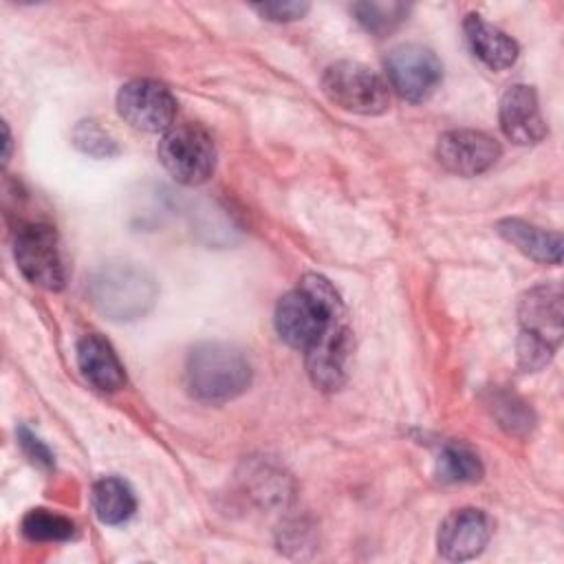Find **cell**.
<instances>
[{
    "instance_id": "obj_1",
    "label": "cell",
    "mask_w": 564,
    "mask_h": 564,
    "mask_svg": "<svg viewBox=\"0 0 564 564\" xmlns=\"http://www.w3.org/2000/svg\"><path fill=\"white\" fill-rule=\"evenodd\" d=\"M339 315L346 313L333 284L317 273H306L300 286L278 302L275 328L286 344L306 350Z\"/></svg>"
},
{
    "instance_id": "obj_2",
    "label": "cell",
    "mask_w": 564,
    "mask_h": 564,
    "mask_svg": "<svg viewBox=\"0 0 564 564\" xmlns=\"http://www.w3.org/2000/svg\"><path fill=\"white\" fill-rule=\"evenodd\" d=\"M86 295L108 319L132 322L152 308L156 300V282L137 264L108 262L88 275Z\"/></svg>"
},
{
    "instance_id": "obj_3",
    "label": "cell",
    "mask_w": 564,
    "mask_h": 564,
    "mask_svg": "<svg viewBox=\"0 0 564 564\" xmlns=\"http://www.w3.org/2000/svg\"><path fill=\"white\" fill-rule=\"evenodd\" d=\"M185 381L194 399L203 403H225L247 390L251 383V366L236 346L205 341L192 348Z\"/></svg>"
},
{
    "instance_id": "obj_4",
    "label": "cell",
    "mask_w": 564,
    "mask_h": 564,
    "mask_svg": "<svg viewBox=\"0 0 564 564\" xmlns=\"http://www.w3.org/2000/svg\"><path fill=\"white\" fill-rule=\"evenodd\" d=\"M159 159L174 181L200 185L214 174L216 145L198 123H178L159 141Z\"/></svg>"
},
{
    "instance_id": "obj_5",
    "label": "cell",
    "mask_w": 564,
    "mask_h": 564,
    "mask_svg": "<svg viewBox=\"0 0 564 564\" xmlns=\"http://www.w3.org/2000/svg\"><path fill=\"white\" fill-rule=\"evenodd\" d=\"M322 90L335 106L357 115H381L390 104L383 77L359 62L328 66L322 77Z\"/></svg>"
},
{
    "instance_id": "obj_6",
    "label": "cell",
    "mask_w": 564,
    "mask_h": 564,
    "mask_svg": "<svg viewBox=\"0 0 564 564\" xmlns=\"http://www.w3.org/2000/svg\"><path fill=\"white\" fill-rule=\"evenodd\" d=\"M13 256L18 269L29 282L48 291H57L64 286L66 273L53 227L42 223L22 225L15 234Z\"/></svg>"
},
{
    "instance_id": "obj_7",
    "label": "cell",
    "mask_w": 564,
    "mask_h": 564,
    "mask_svg": "<svg viewBox=\"0 0 564 564\" xmlns=\"http://www.w3.org/2000/svg\"><path fill=\"white\" fill-rule=\"evenodd\" d=\"M390 86L408 101H425L438 88L443 68L438 57L419 44H401L386 57Z\"/></svg>"
},
{
    "instance_id": "obj_8",
    "label": "cell",
    "mask_w": 564,
    "mask_h": 564,
    "mask_svg": "<svg viewBox=\"0 0 564 564\" xmlns=\"http://www.w3.org/2000/svg\"><path fill=\"white\" fill-rule=\"evenodd\" d=\"M119 115L139 130L165 132L176 117L174 95L154 79H132L117 95Z\"/></svg>"
},
{
    "instance_id": "obj_9",
    "label": "cell",
    "mask_w": 564,
    "mask_h": 564,
    "mask_svg": "<svg viewBox=\"0 0 564 564\" xmlns=\"http://www.w3.org/2000/svg\"><path fill=\"white\" fill-rule=\"evenodd\" d=\"M350 352V328L346 315L335 317L322 335L306 348V370L322 390H337L346 381Z\"/></svg>"
},
{
    "instance_id": "obj_10",
    "label": "cell",
    "mask_w": 564,
    "mask_h": 564,
    "mask_svg": "<svg viewBox=\"0 0 564 564\" xmlns=\"http://www.w3.org/2000/svg\"><path fill=\"white\" fill-rule=\"evenodd\" d=\"M500 156V143L478 130H449L436 143L438 163L458 176H476Z\"/></svg>"
},
{
    "instance_id": "obj_11",
    "label": "cell",
    "mask_w": 564,
    "mask_h": 564,
    "mask_svg": "<svg viewBox=\"0 0 564 564\" xmlns=\"http://www.w3.org/2000/svg\"><path fill=\"white\" fill-rule=\"evenodd\" d=\"M522 335H529L551 350L557 348L562 339V322H564V306H562V291L557 284H542L524 293L518 308Z\"/></svg>"
},
{
    "instance_id": "obj_12",
    "label": "cell",
    "mask_w": 564,
    "mask_h": 564,
    "mask_svg": "<svg viewBox=\"0 0 564 564\" xmlns=\"http://www.w3.org/2000/svg\"><path fill=\"white\" fill-rule=\"evenodd\" d=\"M491 538V520L480 509L452 511L438 529V553L460 562L476 557Z\"/></svg>"
},
{
    "instance_id": "obj_13",
    "label": "cell",
    "mask_w": 564,
    "mask_h": 564,
    "mask_svg": "<svg viewBox=\"0 0 564 564\" xmlns=\"http://www.w3.org/2000/svg\"><path fill=\"white\" fill-rule=\"evenodd\" d=\"M500 128L507 139L520 145L538 143L546 137V123L531 86L516 84L505 90L500 99Z\"/></svg>"
},
{
    "instance_id": "obj_14",
    "label": "cell",
    "mask_w": 564,
    "mask_h": 564,
    "mask_svg": "<svg viewBox=\"0 0 564 564\" xmlns=\"http://www.w3.org/2000/svg\"><path fill=\"white\" fill-rule=\"evenodd\" d=\"M77 364L88 383L97 390L115 392L126 383L123 366L119 364L112 346L99 335H84L77 344Z\"/></svg>"
},
{
    "instance_id": "obj_15",
    "label": "cell",
    "mask_w": 564,
    "mask_h": 564,
    "mask_svg": "<svg viewBox=\"0 0 564 564\" xmlns=\"http://www.w3.org/2000/svg\"><path fill=\"white\" fill-rule=\"evenodd\" d=\"M471 53L491 70L509 68L518 57V44L500 29L487 24L480 15L469 13L463 22Z\"/></svg>"
},
{
    "instance_id": "obj_16",
    "label": "cell",
    "mask_w": 564,
    "mask_h": 564,
    "mask_svg": "<svg viewBox=\"0 0 564 564\" xmlns=\"http://www.w3.org/2000/svg\"><path fill=\"white\" fill-rule=\"evenodd\" d=\"M498 231L518 251H522L524 256H529L538 262L560 264V260H562V236L557 231H544V229L533 227L520 218L500 220Z\"/></svg>"
},
{
    "instance_id": "obj_17",
    "label": "cell",
    "mask_w": 564,
    "mask_h": 564,
    "mask_svg": "<svg viewBox=\"0 0 564 564\" xmlns=\"http://www.w3.org/2000/svg\"><path fill=\"white\" fill-rule=\"evenodd\" d=\"M93 507L104 524H121L134 513L137 500L123 480L106 476L99 478L93 487Z\"/></svg>"
},
{
    "instance_id": "obj_18",
    "label": "cell",
    "mask_w": 564,
    "mask_h": 564,
    "mask_svg": "<svg viewBox=\"0 0 564 564\" xmlns=\"http://www.w3.org/2000/svg\"><path fill=\"white\" fill-rule=\"evenodd\" d=\"M436 476L443 482H474L482 476V463L469 445L447 443L436 460Z\"/></svg>"
},
{
    "instance_id": "obj_19",
    "label": "cell",
    "mask_w": 564,
    "mask_h": 564,
    "mask_svg": "<svg viewBox=\"0 0 564 564\" xmlns=\"http://www.w3.org/2000/svg\"><path fill=\"white\" fill-rule=\"evenodd\" d=\"M22 533L29 540L37 542H62L73 538L75 524L59 513L46 509H31L22 520Z\"/></svg>"
},
{
    "instance_id": "obj_20",
    "label": "cell",
    "mask_w": 564,
    "mask_h": 564,
    "mask_svg": "<svg viewBox=\"0 0 564 564\" xmlns=\"http://www.w3.org/2000/svg\"><path fill=\"white\" fill-rule=\"evenodd\" d=\"M357 22L377 35L392 31L408 15V7L401 2H357L352 7Z\"/></svg>"
},
{
    "instance_id": "obj_21",
    "label": "cell",
    "mask_w": 564,
    "mask_h": 564,
    "mask_svg": "<svg viewBox=\"0 0 564 564\" xmlns=\"http://www.w3.org/2000/svg\"><path fill=\"white\" fill-rule=\"evenodd\" d=\"M73 141H75V145L82 152H86L90 156H99V159L112 156V154L119 152L117 141L110 137V132L104 130L97 121H90V119L88 121H79L75 126Z\"/></svg>"
},
{
    "instance_id": "obj_22",
    "label": "cell",
    "mask_w": 564,
    "mask_h": 564,
    "mask_svg": "<svg viewBox=\"0 0 564 564\" xmlns=\"http://www.w3.org/2000/svg\"><path fill=\"white\" fill-rule=\"evenodd\" d=\"M491 410L496 412L500 425L507 427L513 434H518L520 430H529L531 423H533L531 410L522 401H518L513 394L511 397L509 394H496Z\"/></svg>"
},
{
    "instance_id": "obj_23",
    "label": "cell",
    "mask_w": 564,
    "mask_h": 564,
    "mask_svg": "<svg viewBox=\"0 0 564 564\" xmlns=\"http://www.w3.org/2000/svg\"><path fill=\"white\" fill-rule=\"evenodd\" d=\"M253 9L267 20L291 22L302 18L308 11V4L306 2H267V4H256Z\"/></svg>"
},
{
    "instance_id": "obj_24",
    "label": "cell",
    "mask_w": 564,
    "mask_h": 564,
    "mask_svg": "<svg viewBox=\"0 0 564 564\" xmlns=\"http://www.w3.org/2000/svg\"><path fill=\"white\" fill-rule=\"evenodd\" d=\"M18 441H20V447L24 449V454L40 467L44 469H51L53 467V454L48 452V447L33 434L29 432L26 427H20L18 430Z\"/></svg>"
},
{
    "instance_id": "obj_25",
    "label": "cell",
    "mask_w": 564,
    "mask_h": 564,
    "mask_svg": "<svg viewBox=\"0 0 564 564\" xmlns=\"http://www.w3.org/2000/svg\"><path fill=\"white\" fill-rule=\"evenodd\" d=\"M2 130H4V163H7L9 161V150H11V137H9L7 126H2Z\"/></svg>"
}]
</instances>
